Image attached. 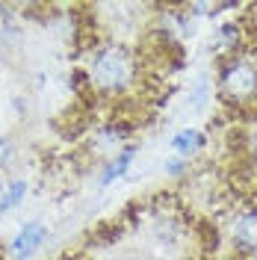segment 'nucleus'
<instances>
[{
  "mask_svg": "<svg viewBox=\"0 0 257 260\" xmlns=\"http://www.w3.org/2000/svg\"><path fill=\"white\" fill-rule=\"evenodd\" d=\"M251 257H254V260H257V251H254V254H251Z\"/></svg>",
  "mask_w": 257,
  "mask_h": 260,
  "instance_id": "13",
  "label": "nucleus"
},
{
  "mask_svg": "<svg viewBox=\"0 0 257 260\" xmlns=\"http://www.w3.org/2000/svg\"><path fill=\"white\" fill-rule=\"evenodd\" d=\"M254 12H257V6H254Z\"/></svg>",
  "mask_w": 257,
  "mask_h": 260,
  "instance_id": "15",
  "label": "nucleus"
},
{
  "mask_svg": "<svg viewBox=\"0 0 257 260\" xmlns=\"http://www.w3.org/2000/svg\"><path fill=\"white\" fill-rule=\"evenodd\" d=\"M219 95L234 107H245L257 101V62L248 56H228L219 68Z\"/></svg>",
  "mask_w": 257,
  "mask_h": 260,
  "instance_id": "2",
  "label": "nucleus"
},
{
  "mask_svg": "<svg viewBox=\"0 0 257 260\" xmlns=\"http://www.w3.org/2000/svg\"><path fill=\"white\" fill-rule=\"evenodd\" d=\"M133 71H136V65H133L130 50L121 45H107L89 62V83L104 95H118L130 86Z\"/></svg>",
  "mask_w": 257,
  "mask_h": 260,
  "instance_id": "1",
  "label": "nucleus"
},
{
  "mask_svg": "<svg viewBox=\"0 0 257 260\" xmlns=\"http://www.w3.org/2000/svg\"><path fill=\"white\" fill-rule=\"evenodd\" d=\"M15 157V145H12V139H6V136H0V169H6L9 162Z\"/></svg>",
  "mask_w": 257,
  "mask_h": 260,
  "instance_id": "9",
  "label": "nucleus"
},
{
  "mask_svg": "<svg viewBox=\"0 0 257 260\" xmlns=\"http://www.w3.org/2000/svg\"><path fill=\"white\" fill-rule=\"evenodd\" d=\"M207 98H210V80L201 74L198 80H195V86H192V95H189V107L192 110H201L204 104H207Z\"/></svg>",
  "mask_w": 257,
  "mask_h": 260,
  "instance_id": "7",
  "label": "nucleus"
},
{
  "mask_svg": "<svg viewBox=\"0 0 257 260\" xmlns=\"http://www.w3.org/2000/svg\"><path fill=\"white\" fill-rule=\"evenodd\" d=\"M0 65H3V56H0Z\"/></svg>",
  "mask_w": 257,
  "mask_h": 260,
  "instance_id": "14",
  "label": "nucleus"
},
{
  "mask_svg": "<svg viewBox=\"0 0 257 260\" xmlns=\"http://www.w3.org/2000/svg\"><path fill=\"white\" fill-rule=\"evenodd\" d=\"M245 148H248L251 162L257 166V124H251V130H248V136H245Z\"/></svg>",
  "mask_w": 257,
  "mask_h": 260,
  "instance_id": "10",
  "label": "nucleus"
},
{
  "mask_svg": "<svg viewBox=\"0 0 257 260\" xmlns=\"http://www.w3.org/2000/svg\"><path fill=\"white\" fill-rule=\"evenodd\" d=\"M6 210H12V201H9V189H6V180H0V216Z\"/></svg>",
  "mask_w": 257,
  "mask_h": 260,
  "instance_id": "12",
  "label": "nucleus"
},
{
  "mask_svg": "<svg viewBox=\"0 0 257 260\" xmlns=\"http://www.w3.org/2000/svg\"><path fill=\"white\" fill-rule=\"evenodd\" d=\"M6 189H9V201H12V207H18V204L24 201V195H27V180L24 178L6 180Z\"/></svg>",
  "mask_w": 257,
  "mask_h": 260,
  "instance_id": "8",
  "label": "nucleus"
},
{
  "mask_svg": "<svg viewBox=\"0 0 257 260\" xmlns=\"http://www.w3.org/2000/svg\"><path fill=\"white\" fill-rule=\"evenodd\" d=\"M204 142H207V136H204L201 130L186 127V130H180V133H175L169 145H172V151H175V154H180V157L186 160V157H189V154H195V151L204 145Z\"/></svg>",
  "mask_w": 257,
  "mask_h": 260,
  "instance_id": "5",
  "label": "nucleus"
},
{
  "mask_svg": "<svg viewBox=\"0 0 257 260\" xmlns=\"http://www.w3.org/2000/svg\"><path fill=\"white\" fill-rule=\"evenodd\" d=\"M136 157V148H124L118 157H115L113 162H110V169L104 172V178H101V186H110L115 178H121L124 172H127V166H130V160Z\"/></svg>",
  "mask_w": 257,
  "mask_h": 260,
  "instance_id": "6",
  "label": "nucleus"
},
{
  "mask_svg": "<svg viewBox=\"0 0 257 260\" xmlns=\"http://www.w3.org/2000/svg\"><path fill=\"white\" fill-rule=\"evenodd\" d=\"M231 243L240 254H254L257 251V210H245L234 219Z\"/></svg>",
  "mask_w": 257,
  "mask_h": 260,
  "instance_id": "3",
  "label": "nucleus"
},
{
  "mask_svg": "<svg viewBox=\"0 0 257 260\" xmlns=\"http://www.w3.org/2000/svg\"><path fill=\"white\" fill-rule=\"evenodd\" d=\"M183 169H186V160H183V157H172V160H166V172H169V175H180Z\"/></svg>",
  "mask_w": 257,
  "mask_h": 260,
  "instance_id": "11",
  "label": "nucleus"
},
{
  "mask_svg": "<svg viewBox=\"0 0 257 260\" xmlns=\"http://www.w3.org/2000/svg\"><path fill=\"white\" fill-rule=\"evenodd\" d=\"M45 240H48V228L42 225V222H27L15 234V240H12V257H18V260L33 257L45 245Z\"/></svg>",
  "mask_w": 257,
  "mask_h": 260,
  "instance_id": "4",
  "label": "nucleus"
}]
</instances>
